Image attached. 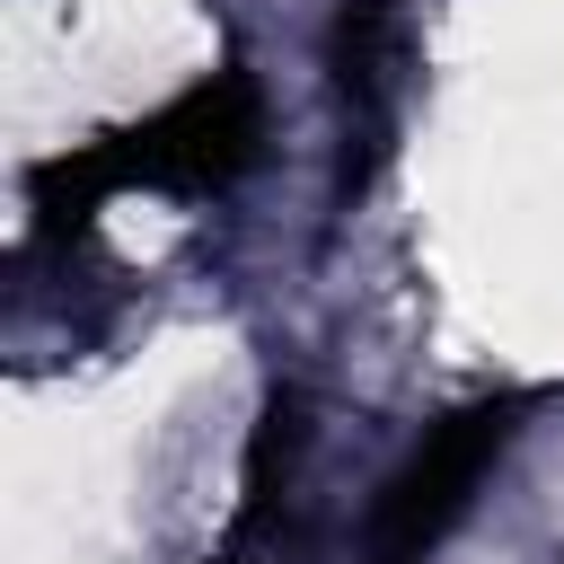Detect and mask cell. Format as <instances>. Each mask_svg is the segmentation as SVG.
Segmentation results:
<instances>
[{
    "instance_id": "6da1fadb",
    "label": "cell",
    "mask_w": 564,
    "mask_h": 564,
    "mask_svg": "<svg viewBox=\"0 0 564 564\" xmlns=\"http://www.w3.org/2000/svg\"><path fill=\"white\" fill-rule=\"evenodd\" d=\"M502 432H511V405H476V414H458V423L397 476V494H388V511H379V564H414V555L467 511V485L485 476V458L502 449Z\"/></svg>"
}]
</instances>
